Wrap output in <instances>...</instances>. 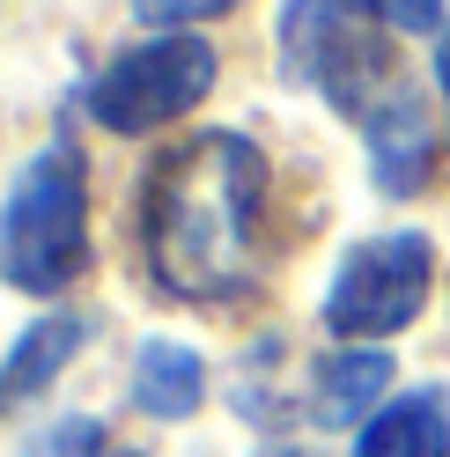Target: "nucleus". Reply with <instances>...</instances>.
Listing matches in <instances>:
<instances>
[{"mask_svg": "<svg viewBox=\"0 0 450 457\" xmlns=\"http://www.w3.org/2000/svg\"><path fill=\"white\" fill-rule=\"evenodd\" d=\"M266 192L273 170L251 133H192L148 170L140 251L162 295L229 303L251 288L266 251Z\"/></svg>", "mask_w": 450, "mask_h": 457, "instance_id": "nucleus-1", "label": "nucleus"}, {"mask_svg": "<svg viewBox=\"0 0 450 457\" xmlns=\"http://www.w3.org/2000/svg\"><path fill=\"white\" fill-rule=\"evenodd\" d=\"M391 391V354L384 347H340L311 369V420L318 428H354L377 420Z\"/></svg>", "mask_w": 450, "mask_h": 457, "instance_id": "nucleus-7", "label": "nucleus"}, {"mask_svg": "<svg viewBox=\"0 0 450 457\" xmlns=\"http://www.w3.org/2000/svg\"><path fill=\"white\" fill-rule=\"evenodd\" d=\"M273 45H280V74L296 89H318L347 126H362L406 81L399 45L362 0H280Z\"/></svg>", "mask_w": 450, "mask_h": 457, "instance_id": "nucleus-3", "label": "nucleus"}, {"mask_svg": "<svg viewBox=\"0 0 450 457\" xmlns=\"http://www.w3.org/2000/svg\"><path fill=\"white\" fill-rule=\"evenodd\" d=\"M214 45L192 37V30H155L148 45H126L111 52V60L89 74V89H81V104H89V119L104 133H162L192 119L207 96H214Z\"/></svg>", "mask_w": 450, "mask_h": 457, "instance_id": "nucleus-4", "label": "nucleus"}, {"mask_svg": "<svg viewBox=\"0 0 450 457\" xmlns=\"http://www.w3.org/2000/svg\"><path fill=\"white\" fill-rule=\"evenodd\" d=\"M429 280H436V244L421 228L362 237L325 288V332H340L347 347L406 332L421 318V303H429Z\"/></svg>", "mask_w": 450, "mask_h": 457, "instance_id": "nucleus-5", "label": "nucleus"}, {"mask_svg": "<svg viewBox=\"0 0 450 457\" xmlns=\"http://www.w3.org/2000/svg\"><path fill=\"white\" fill-rule=\"evenodd\" d=\"M207 398V361L185 339H148L133 354V406L148 420H192Z\"/></svg>", "mask_w": 450, "mask_h": 457, "instance_id": "nucleus-10", "label": "nucleus"}, {"mask_svg": "<svg viewBox=\"0 0 450 457\" xmlns=\"http://www.w3.org/2000/svg\"><path fill=\"white\" fill-rule=\"evenodd\" d=\"M229 8H237V0H133V15L155 22V30H192V22L229 15Z\"/></svg>", "mask_w": 450, "mask_h": 457, "instance_id": "nucleus-12", "label": "nucleus"}, {"mask_svg": "<svg viewBox=\"0 0 450 457\" xmlns=\"http://www.w3.org/2000/svg\"><path fill=\"white\" fill-rule=\"evenodd\" d=\"M354 457H450V398L436 384L384 398V413L362 420Z\"/></svg>", "mask_w": 450, "mask_h": 457, "instance_id": "nucleus-9", "label": "nucleus"}, {"mask_svg": "<svg viewBox=\"0 0 450 457\" xmlns=\"http://www.w3.org/2000/svg\"><path fill=\"white\" fill-rule=\"evenodd\" d=\"M104 457H148V450H104Z\"/></svg>", "mask_w": 450, "mask_h": 457, "instance_id": "nucleus-16", "label": "nucleus"}, {"mask_svg": "<svg viewBox=\"0 0 450 457\" xmlns=\"http://www.w3.org/2000/svg\"><path fill=\"white\" fill-rule=\"evenodd\" d=\"M81 339H89V318H81V310H52V318H38V325L8 347V361H0V413H8V406H30L38 391L60 384V369L81 354Z\"/></svg>", "mask_w": 450, "mask_h": 457, "instance_id": "nucleus-8", "label": "nucleus"}, {"mask_svg": "<svg viewBox=\"0 0 450 457\" xmlns=\"http://www.w3.org/2000/svg\"><path fill=\"white\" fill-rule=\"evenodd\" d=\"M436 89H443V104H450V30L436 37Z\"/></svg>", "mask_w": 450, "mask_h": 457, "instance_id": "nucleus-14", "label": "nucleus"}, {"mask_svg": "<svg viewBox=\"0 0 450 457\" xmlns=\"http://www.w3.org/2000/svg\"><path fill=\"white\" fill-rule=\"evenodd\" d=\"M362 8H370L391 37H399V30H436V22H443V0H362Z\"/></svg>", "mask_w": 450, "mask_h": 457, "instance_id": "nucleus-13", "label": "nucleus"}, {"mask_svg": "<svg viewBox=\"0 0 450 457\" xmlns=\"http://www.w3.org/2000/svg\"><path fill=\"white\" fill-rule=\"evenodd\" d=\"M104 428L89 413H60V420H45L30 443H22V457H104Z\"/></svg>", "mask_w": 450, "mask_h": 457, "instance_id": "nucleus-11", "label": "nucleus"}, {"mask_svg": "<svg viewBox=\"0 0 450 457\" xmlns=\"http://www.w3.org/2000/svg\"><path fill=\"white\" fill-rule=\"evenodd\" d=\"M266 457H311V450H266Z\"/></svg>", "mask_w": 450, "mask_h": 457, "instance_id": "nucleus-15", "label": "nucleus"}, {"mask_svg": "<svg viewBox=\"0 0 450 457\" xmlns=\"http://www.w3.org/2000/svg\"><path fill=\"white\" fill-rule=\"evenodd\" d=\"M354 133H362V148H370V178H377L384 199L429 192V170H436V119H429V96H421L413 74H406Z\"/></svg>", "mask_w": 450, "mask_h": 457, "instance_id": "nucleus-6", "label": "nucleus"}, {"mask_svg": "<svg viewBox=\"0 0 450 457\" xmlns=\"http://www.w3.org/2000/svg\"><path fill=\"white\" fill-rule=\"evenodd\" d=\"M89 273V162L52 133L0 199V280L22 295H67Z\"/></svg>", "mask_w": 450, "mask_h": 457, "instance_id": "nucleus-2", "label": "nucleus"}]
</instances>
